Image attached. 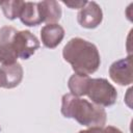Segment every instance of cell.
<instances>
[{"instance_id": "obj_1", "label": "cell", "mask_w": 133, "mask_h": 133, "mask_svg": "<svg viewBox=\"0 0 133 133\" xmlns=\"http://www.w3.org/2000/svg\"><path fill=\"white\" fill-rule=\"evenodd\" d=\"M62 56L72 65L75 74L88 76L101 64V56L96 45L81 37L71 38L63 47Z\"/></svg>"}, {"instance_id": "obj_2", "label": "cell", "mask_w": 133, "mask_h": 133, "mask_svg": "<svg viewBox=\"0 0 133 133\" xmlns=\"http://www.w3.org/2000/svg\"><path fill=\"white\" fill-rule=\"evenodd\" d=\"M60 110L64 117L73 118L88 128L105 127L107 119V113L103 107L71 94L62 96Z\"/></svg>"}, {"instance_id": "obj_3", "label": "cell", "mask_w": 133, "mask_h": 133, "mask_svg": "<svg viewBox=\"0 0 133 133\" xmlns=\"http://www.w3.org/2000/svg\"><path fill=\"white\" fill-rule=\"evenodd\" d=\"M86 96L91 100V103L101 107H109L116 102L117 92L108 80L104 78H94L89 80Z\"/></svg>"}, {"instance_id": "obj_4", "label": "cell", "mask_w": 133, "mask_h": 133, "mask_svg": "<svg viewBox=\"0 0 133 133\" xmlns=\"http://www.w3.org/2000/svg\"><path fill=\"white\" fill-rule=\"evenodd\" d=\"M41 44L37 37L29 30L17 31L14 38V48L18 57L22 59L30 58L39 48Z\"/></svg>"}, {"instance_id": "obj_5", "label": "cell", "mask_w": 133, "mask_h": 133, "mask_svg": "<svg viewBox=\"0 0 133 133\" xmlns=\"http://www.w3.org/2000/svg\"><path fill=\"white\" fill-rule=\"evenodd\" d=\"M17 29L12 26H3L0 28V63L11 64L17 62L18 55L14 48V38Z\"/></svg>"}, {"instance_id": "obj_6", "label": "cell", "mask_w": 133, "mask_h": 133, "mask_svg": "<svg viewBox=\"0 0 133 133\" xmlns=\"http://www.w3.org/2000/svg\"><path fill=\"white\" fill-rule=\"evenodd\" d=\"M109 76L112 81L119 85H129L133 82L131 54L114 61L109 68Z\"/></svg>"}, {"instance_id": "obj_7", "label": "cell", "mask_w": 133, "mask_h": 133, "mask_svg": "<svg viewBox=\"0 0 133 133\" xmlns=\"http://www.w3.org/2000/svg\"><path fill=\"white\" fill-rule=\"evenodd\" d=\"M103 20V11L98 3L95 1H87L86 5L82 7L78 15L77 21L79 25L86 29H94L98 27Z\"/></svg>"}, {"instance_id": "obj_8", "label": "cell", "mask_w": 133, "mask_h": 133, "mask_svg": "<svg viewBox=\"0 0 133 133\" xmlns=\"http://www.w3.org/2000/svg\"><path fill=\"white\" fill-rule=\"evenodd\" d=\"M23 79V68L19 62L0 66V84L4 88L18 86Z\"/></svg>"}, {"instance_id": "obj_9", "label": "cell", "mask_w": 133, "mask_h": 133, "mask_svg": "<svg viewBox=\"0 0 133 133\" xmlns=\"http://www.w3.org/2000/svg\"><path fill=\"white\" fill-rule=\"evenodd\" d=\"M64 37V29L59 24H47L41 29V39L46 48H56Z\"/></svg>"}, {"instance_id": "obj_10", "label": "cell", "mask_w": 133, "mask_h": 133, "mask_svg": "<svg viewBox=\"0 0 133 133\" xmlns=\"http://www.w3.org/2000/svg\"><path fill=\"white\" fill-rule=\"evenodd\" d=\"M21 22L26 26H37L43 23V14L38 2H25L20 15Z\"/></svg>"}, {"instance_id": "obj_11", "label": "cell", "mask_w": 133, "mask_h": 133, "mask_svg": "<svg viewBox=\"0 0 133 133\" xmlns=\"http://www.w3.org/2000/svg\"><path fill=\"white\" fill-rule=\"evenodd\" d=\"M42 14H43V21L47 24H56L61 18L62 11L61 7L58 2L53 1V0H48V1H42L38 2Z\"/></svg>"}, {"instance_id": "obj_12", "label": "cell", "mask_w": 133, "mask_h": 133, "mask_svg": "<svg viewBox=\"0 0 133 133\" xmlns=\"http://www.w3.org/2000/svg\"><path fill=\"white\" fill-rule=\"evenodd\" d=\"M89 80L90 78L87 75H80V74L72 75L68 81V87L71 91V95L79 98L85 96L88 88Z\"/></svg>"}, {"instance_id": "obj_13", "label": "cell", "mask_w": 133, "mask_h": 133, "mask_svg": "<svg viewBox=\"0 0 133 133\" xmlns=\"http://www.w3.org/2000/svg\"><path fill=\"white\" fill-rule=\"evenodd\" d=\"M25 2L20 1V0H8V1H3L0 3V6L3 10L4 16L8 20H16L17 18L20 17L21 11L23 9Z\"/></svg>"}, {"instance_id": "obj_14", "label": "cell", "mask_w": 133, "mask_h": 133, "mask_svg": "<svg viewBox=\"0 0 133 133\" xmlns=\"http://www.w3.org/2000/svg\"><path fill=\"white\" fill-rule=\"evenodd\" d=\"M62 3L64 4V5H66V6H69L70 8H73V9H77V8H82V7H84L85 5H86V3H87V1H80V0H78V1H74V0H71V1H62Z\"/></svg>"}, {"instance_id": "obj_15", "label": "cell", "mask_w": 133, "mask_h": 133, "mask_svg": "<svg viewBox=\"0 0 133 133\" xmlns=\"http://www.w3.org/2000/svg\"><path fill=\"white\" fill-rule=\"evenodd\" d=\"M78 133H108L106 127H92L86 130H81Z\"/></svg>"}, {"instance_id": "obj_16", "label": "cell", "mask_w": 133, "mask_h": 133, "mask_svg": "<svg viewBox=\"0 0 133 133\" xmlns=\"http://www.w3.org/2000/svg\"><path fill=\"white\" fill-rule=\"evenodd\" d=\"M106 130L108 133H123L119 129H117L116 127H113V126H106Z\"/></svg>"}, {"instance_id": "obj_17", "label": "cell", "mask_w": 133, "mask_h": 133, "mask_svg": "<svg viewBox=\"0 0 133 133\" xmlns=\"http://www.w3.org/2000/svg\"><path fill=\"white\" fill-rule=\"evenodd\" d=\"M0 87H1V84H0Z\"/></svg>"}]
</instances>
